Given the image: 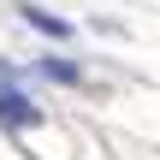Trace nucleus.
Returning <instances> with one entry per match:
<instances>
[{
    "mask_svg": "<svg viewBox=\"0 0 160 160\" xmlns=\"http://www.w3.org/2000/svg\"><path fill=\"white\" fill-rule=\"evenodd\" d=\"M36 119H42V113H36V107H30L24 95H12V89H0V125H6V131H30Z\"/></svg>",
    "mask_w": 160,
    "mask_h": 160,
    "instance_id": "obj_1",
    "label": "nucleus"
},
{
    "mask_svg": "<svg viewBox=\"0 0 160 160\" xmlns=\"http://www.w3.org/2000/svg\"><path fill=\"white\" fill-rule=\"evenodd\" d=\"M24 18H30L36 30H48V36H71V24H65V18H53V12H42V6H24Z\"/></svg>",
    "mask_w": 160,
    "mask_h": 160,
    "instance_id": "obj_2",
    "label": "nucleus"
},
{
    "mask_svg": "<svg viewBox=\"0 0 160 160\" xmlns=\"http://www.w3.org/2000/svg\"><path fill=\"white\" fill-rule=\"evenodd\" d=\"M42 71H48V77H59V83H71V77H77V65H65V59H48Z\"/></svg>",
    "mask_w": 160,
    "mask_h": 160,
    "instance_id": "obj_3",
    "label": "nucleus"
}]
</instances>
